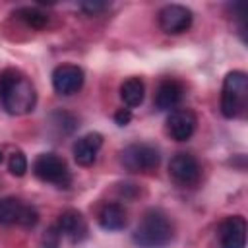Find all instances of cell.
Instances as JSON below:
<instances>
[{
	"mask_svg": "<svg viewBox=\"0 0 248 248\" xmlns=\"http://www.w3.org/2000/svg\"><path fill=\"white\" fill-rule=\"evenodd\" d=\"M0 105L12 116H23L37 105V91L31 79L16 68L0 72Z\"/></svg>",
	"mask_w": 248,
	"mask_h": 248,
	"instance_id": "1",
	"label": "cell"
},
{
	"mask_svg": "<svg viewBox=\"0 0 248 248\" xmlns=\"http://www.w3.org/2000/svg\"><path fill=\"white\" fill-rule=\"evenodd\" d=\"M174 238V225L170 217L159 209H147L132 232V240L138 248H165Z\"/></svg>",
	"mask_w": 248,
	"mask_h": 248,
	"instance_id": "2",
	"label": "cell"
},
{
	"mask_svg": "<svg viewBox=\"0 0 248 248\" xmlns=\"http://www.w3.org/2000/svg\"><path fill=\"white\" fill-rule=\"evenodd\" d=\"M248 105V76L242 70H232L225 76L221 87V112L225 118H238Z\"/></svg>",
	"mask_w": 248,
	"mask_h": 248,
	"instance_id": "3",
	"label": "cell"
},
{
	"mask_svg": "<svg viewBox=\"0 0 248 248\" xmlns=\"http://www.w3.org/2000/svg\"><path fill=\"white\" fill-rule=\"evenodd\" d=\"M33 174L46 184H52L56 188H70L72 184V172L68 169V163L56 155V153H41L33 161Z\"/></svg>",
	"mask_w": 248,
	"mask_h": 248,
	"instance_id": "4",
	"label": "cell"
},
{
	"mask_svg": "<svg viewBox=\"0 0 248 248\" xmlns=\"http://www.w3.org/2000/svg\"><path fill=\"white\" fill-rule=\"evenodd\" d=\"M161 163V153L155 145L136 141L120 151V165L128 172H153Z\"/></svg>",
	"mask_w": 248,
	"mask_h": 248,
	"instance_id": "5",
	"label": "cell"
},
{
	"mask_svg": "<svg viewBox=\"0 0 248 248\" xmlns=\"http://www.w3.org/2000/svg\"><path fill=\"white\" fill-rule=\"evenodd\" d=\"M39 223V211L35 205L16 198L8 196L0 200V225L2 227H23L33 229Z\"/></svg>",
	"mask_w": 248,
	"mask_h": 248,
	"instance_id": "6",
	"label": "cell"
},
{
	"mask_svg": "<svg viewBox=\"0 0 248 248\" xmlns=\"http://www.w3.org/2000/svg\"><path fill=\"white\" fill-rule=\"evenodd\" d=\"M169 176L172 178L174 184L182 188H192L202 178V167L192 153L178 151L169 161Z\"/></svg>",
	"mask_w": 248,
	"mask_h": 248,
	"instance_id": "7",
	"label": "cell"
},
{
	"mask_svg": "<svg viewBox=\"0 0 248 248\" xmlns=\"http://www.w3.org/2000/svg\"><path fill=\"white\" fill-rule=\"evenodd\" d=\"M157 23L167 35H180L192 25V12L182 4H167L159 10Z\"/></svg>",
	"mask_w": 248,
	"mask_h": 248,
	"instance_id": "8",
	"label": "cell"
},
{
	"mask_svg": "<svg viewBox=\"0 0 248 248\" xmlns=\"http://www.w3.org/2000/svg\"><path fill=\"white\" fill-rule=\"evenodd\" d=\"M85 74L76 64H60L52 70V87L58 95H74L81 89Z\"/></svg>",
	"mask_w": 248,
	"mask_h": 248,
	"instance_id": "9",
	"label": "cell"
},
{
	"mask_svg": "<svg viewBox=\"0 0 248 248\" xmlns=\"http://www.w3.org/2000/svg\"><path fill=\"white\" fill-rule=\"evenodd\" d=\"M198 116L192 108H174L167 118V134L174 141H186L194 136Z\"/></svg>",
	"mask_w": 248,
	"mask_h": 248,
	"instance_id": "10",
	"label": "cell"
},
{
	"mask_svg": "<svg viewBox=\"0 0 248 248\" xmlns=\"http://www.w3.org/2000/svg\"><path fill=\"white\" fill-rule=\"evenodd\" d=\"M221 248H246V219L242 215H229L217 229Z\"/></svg>",
	"mask_w": 248,
	"mask_h": 248,
	"instance_id": "11",
	"label": "cell"
},
{
	"mask_svg": "<svg viewBox=\"0 0 248 248\" xmlns=\"http://www.w3.org/2000/svg\"><path fill=\"white\" fill-rule=\"evenodd\" d=\"M56 227L62 232V236H66L74 244H79L89 236L87 221L78 209H64L56 219Z\"/></svg>",
	"mask_w": 248,
	"mask_h": 248,
	"instance_id": "12",
	"label": "cell"
},
{
	"mask_svg": "<svg viewBox=\"0 0 248 248\" xmlns=\"http://www.w3.org/2000/svg\"><path fill=\"white\" fill-rule=\"evenodd\" d=\"M103 145V136L99 132H89L81 138H78L74 141V147H72V153H74V159L79 167H89L95 163L97 159V153Z\"/></svg>",
	"mask_w": 248,
	"mask_h": 248,
	"instance_id": "13",
	"label": "cell"
},
{
	"mask_svg": "<svg viewBox=\"0 0 248 248\" xmlns=\"http://www.w3.org/2000/svg\"><path fill=\"white\" fill-rule=\"evenodd\" d=\"M184 97V85L178 81V79H172V78H167L163 79L159 85H157V91H155V107L159 110H174L180 101Z\"/></svg>",
	"mask_w": 248,
	"mask_h": 248,
	"instance_id": "14",
	"label": "cell"
},
{
	"mask_svg": "<svg viewBox=\"0 0 248 248\" xmlns=\"http://www.w3.org/2000/svg\"><path fill=\"white\" fill-rule=\"evenodd\" d=\"M97 223L105 231H122L128 223V211L118 202H107L97 211Z\"/></svg>",
	"mask_w": 248,
	"mask_h": 248,
	"instance_id": "15",
	"label": "cell"
},
{
	"mask_svg": "<svg viewBox=\"0 0 248 248\" xmlns=\"http://www.w3.org/2000/svg\"><path fill=\"white\" fill-rule=\"evenodd\" d=\"M143 97H145V85L140 78H128L122 81L120 85V99L122 103L128 107V108H134V107H140L143 103Z\"/></svg>",
	"mask_w": 248,
	"mask_h": 248,
	"instance_id": "16",
	"label": "cell"
},
{
	"mask_svg": "<svg viewBox=\"0 0 248 248\" xmlns=\"http://www.w3.org/2000/svg\"><path fill=\"white\" fill-rule=\"evenodd\" d=\"M14 16L31 29H43L48 23V16L35 6H21L14 12Z\"/></svg>",
	"mask_w": 248,
	"mask_h": 248,
	"instance_id": "17",
	"label": "cell"
},
{
	"mask_svg": "<svg viewBox=\"0 0 248 248\" xmlns=\"http://www.w3.org/2000/svg\"><path fill=\"white\" fill-rule=\"evenodd\" d=\"M48 122H50V126H54L62 134H72L78 128V118L68 110H54L48 116Z\"/></svg>",
	"mask_w": 248,
	"mask_h": 248,
	"instance_id": "18",
	"label": "cell"
},
{
	"mask_svg": "<svg viewBox=\"0 0 248 248\" xmlns=\"http://www.w3.org/2000/svg\"><path fill=\"white\" fill-rule=\"evenodd\" d=\"M8 170L14 176H23L27 172V157L23 155V151H14L8 159Z\"/></svg>",
	"mask_w": 248,
	"mask_h": 248,
	"instance_id": "19",
	"label": "cell"
},
{
	"mask_svg": "<svg viewBox=\"0 0 248 248\" xmlns=\"http://www.w3.org/2000/svg\"><path fill=\"white\" fill-rule=\"evenodd\" d=\"M60 240H62V232L58 231L56 223H52L43 234V248H60Z\"/></svg>",
	"mask_w": 248,
	"mask_h": 248,
	"instance_id": "20",
	"label": "cell"
},
{
	"mask_svg": "<svg viewBox=\"0 0 248 248\" xmlns=\"http://www.w3.org/2000/svg\"><path fill=\"white\" fill-rule=\"evenodd\" d=\"M107 8H108L107 2H81V4H79V10L85 12L87 16H97V14L105 12Z\"/></svg>",
	"mask_w": 248,
	"mask_h": 248,
	"instance_id": "21",
	"label": "cell"
},
{
	"mask_svg": "<svg viewBox=\"0 0 248 248\" xmlns=\"http://www.w3.org/2000/svg\"><path fill=\"white\" fill-rule=\"evenodd\" d=\"M130 120H132L130 108H118V110L114 112V122H116L118 126H126Z\"/></svg>",
	"mask_w": 248,
	"mask_h": 248,
	"instance_id": "22",
	"label": "cell"
},
{
	"mask_svg": "<svg viewBox=\"0 0 248 248\" xmlns=\"http://www.w3.org/2000/svg\"><path fill=\"white\" fill-rule=\"evenodd\" d=\"M2 159H4V155H2V151H0V163H2Z\"/></svg>",
	"mask_w": 248,
	"mask_h": 248,
	"instance_id": "23",
	"label": "cell"
}]
</instances>
